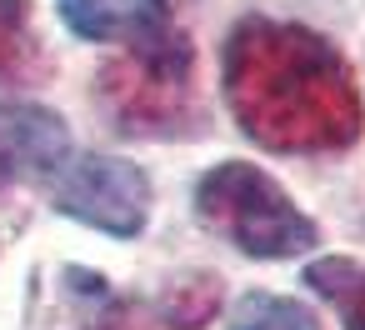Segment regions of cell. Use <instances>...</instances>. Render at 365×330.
Here are the masks:
<instances>
[{
  "label": "cell",
  "instance_id": "obj_8",
  "mask_svg": "<svg viewBox=\"0 0 365 330\" xmlns=\"http://www.w3.org/2000/svg\"><path fill=\"white\" fill-rule=\"evenodd\" d=\"M230 330H320V315L305 300H295V295L250 290L230 310Z\"/></svg>",
  "mask_w": 365,
  "mask_h": 330
},
{
  "label": "cell",
  "instance_id": "obj_10",
  "mask_svg": "<svg viewBox=\"0 0 365 330\" xmlns=\"http://www.w3.org/2000/svg\"><path fill=\"white\" fill-rule=\"evenodd\" d=\"M215 305H220V280L215 275H200V280H185V285L170 290L165 315H170L175 330H195V325H205L215 315Z\"/></svg>",
  "mask_w": 365,
  "mask_h": 330
},
{
  "label": "cell",
  "instance_id": "obj_5",
  "mask_svg": "<svg viewBox=\"0 0 365 330\" xmlns=\"http://www.w3.org/2000/svg\"><path fill=\"white\" fill-rule=\"evenodd\" d=\"M71 160V130L51 105L36 100H0V165H26L56 175Z\"/></svg>",
  "mask_w": 365,
  "mask_h": 330
},
{
  "label": "cell",
  "instance_id": "obj_1",
  "mask_svg": "<svg viewBox=\"0 0 365 330\" xmlns=\"http://www.w3.org/2000/svg\"><path fill=\"white\" fill-rule=\"evenodd\" d=\"M225 105L240 130L280 155L345 150L360 140L365 105L345 56L310 26L245 16L220 51Z\"/></svg>",
  "mask_w": 365,
  "mask_h": 330
},
{
  "label": "cell",
  "instance_id": "obj_9",
  "mask_svg": "<svg viewBox=\"0 0 365 330\" xmlns=\"http://www.w3.org/2000/svg\"><path fill=\"white\" fill-rule=\"evenodd\" d=\"M41 71V41L21 0H0V81H26Z\"/></svg>",
  "mask_w": 365,
  "mask_h": 330
},
{
  "label": "cell",
  "instance_id": "obj_2",
  "mask_svg": "<svg viewBox=\"0 0 365 330\" xmlns=\"http://www.w3.org/2000/svg\"><path fill=\"white\" fill-rule=\"evenodd\" d=\"M195 215L210 235L250 260H290L320 245V225L290 200V190L270 170L250 160L210 165L195 185Z\"/></svg>",
  "mask_w": 365,
  "mask_h": 330
},
{
  "label": "cell",
  "instance_id": "obj_7",
  "mask_svg": "<svg viewBox=\"0 0 365 330\" xmlns=\"http://www.w3.org/2000/svg\"><path fill=\"white\" fill-rule=\"evenodd\" d=\"M305 285L330 300L345 320V330H365V265L350 255H320L305 265Z\"/></svg>",
  "mask_w": 365,
  "mask_h": 330
},
{
  "label": "cell",
  "instance_id": "obj_6",
  "mask_svg": "<svg viewBox=\"0 0 365 330\" xmlns=\"http://www.w3.org/2000/svg\"><path fill=\"white\" fill-rule=\"evenodd\" d=\"M56 16L81 41H125L140 46L175 26L165 0H56Z\"/></svg>",
  "mask_w": 365,
  "mask_h": 330
},
{
  "label": "cell",
  "instance_id": "obj_11",
  "mask_svg": "<svg viewBox=\"0 0 365 330\" xmlns=\"http://www.w3.org/2000/svg\"><path fill=\"white\" fill-rule=\"evenodd\" d=\"M6 175H11V170H6V165H0V185H6Z\"/></svg>",
  "mask_w": 365,
  "mask_h": 330
},
{
  "label": "cell",
  "instance_id": "obj_3",
  "mask_svg": "<svg viewBox=\"0 0 365 330\" xmlns=\"http://www.w3.org/2000/svg\"><path fill=\"white\" fill-rule=\"evenodd\" d=\"M101 105L125 135H190L205 130L195 100V51L180 26L125 46L120 61L101 71Z\"/></svg>",
  "mask_w": 365,
  "mask_h": 330
},
{
  "label": "cell",
  "instance_id": "obj_4",
  "mask_svg": "<svg viewBox=\"0 0 365 330\" xmlns=\"http://www.w3.org/2000/svg\"><path fill=\"white\" fill-rule=\"evenodd\" d=\"M51 195H56L61 215L91 225L101 235H115V240L140 235L150 220V180L140 165H130L120 155H101V150L71 155L51 175Z\"/></svg>",
  "mask_w": 365,
  "mask_h": 330
}]
</instances>
